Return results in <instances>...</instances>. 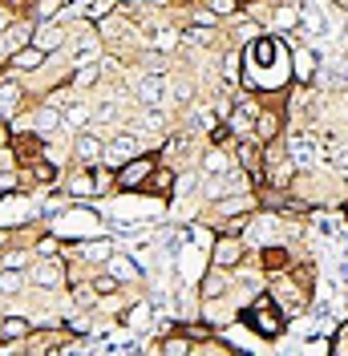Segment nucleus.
Returning a JSON list of instances; mask_svg holds the SVG:
<instances>
[{
    "label": "nucleus",
    "mask_w": 348,
    "mask_h": 356,
    "mask_svg": "<svg viewBox=\"0 0 348 356\" xmlns=\"http://www.w3.org/2000/svg\"><path fill=\"white\" fill-rule=\"evenodd\" d=\"M243 324H251V332L267 336V340H276V336L283 332V316L271 308V296H267V291H260V300L243 312Z\"/></svg>",
    "instance_id": "f257e3e1"
},
{
    "label": "nucleus",
    "mask_w": 348,
    "mask_h": 356,
    "mask_svg": "<svg viewBox=\"0 0 348 356\" xmlns=\"http://www.w3.org/2000/svg\"><path fill=\"white\" fill-rule=\"evenodd\" d=\"M154 166H158V162H154L150 154H146V158H130V162H122V166H118V186H122V191H138V186L146 182V175H150Z\"/></svg>",
    "instance_id": "f03ea898"
},
{
    "label": "nucleus",
    "mask_w": 348,
    "mask_h": 356,
    "mask_svg": "<svg viewBox=\"0 0 348 356\" xmlns=\"http://www.w3.org/2000/svg\"><path fill=\"white\" fill-rule=\"evenodd\" d=\"M316 158H320V146H316L308 134H292V138H287V162H292V166L308 170V166H316Z\"/></svg>",
    "instance_id": "7ed1b4c3"
},
{
    "label": "nucleus",
    "mask_w": 348,
    "mask_h": 356,
    "mask_svg": "<svg viewBox=\"0 0 348 356\" xmlns=\"http://www.w3.org/2000/svg\"><path fill=\"white\" fill-rule=\"evenodd\" d=\"M235 162H239L251 178H255V186H263V182H267V175H263V166H260V142H255V138H251V142L243 138L239 146H235Z\"/></svg>",
    "instance_id": "20e7f679"
},
{
    "label": "nucleus",
    "mask_w": 348,
    "mask_h": 356,
    "mask_svg": "<svg viewBox=\"0 0 348 356\" xmlns=\"http://www.w3.org/2000/svg\"><path fill=\"white\" fill-rule=\"evenodd\" d=\"M134 154H138V134H118V138L109 142L106 150H102V158H106L113 170H118L122 162H130Z\"/></svg>",
    "instance_id": "39448f33"
},
{
    "label": "nucleus",
    "mask_w": 348,
    "mask_h": 356,
    "mask_svg": "<svg viewBox=\"0 0 348 356\" xmlns=\"http://www.w3.org/2000/svg\"><path fill=\"white\" fill-rule=\"evenodd\" d=\"M243 243H239V235H227V239H219L215 243V267L219 271H231V267H239L243 264Z\"/></svg>",
    "instance_id": "423d86ee"
},
{
    "label": "nucleus",
    "mask_w": 348,
    "mask_h": 356,
    "mask_svg": "<svg viewBox=\"0 0 348 356\" xmlns=\"http://www.w3.org/2000/svg\"><path fill=\"white\" fill-rule=\"evenodd\" d=\"M134 93H138V102H142V106H162V102H166V81H162L158 73H146V77L138 81Z\"/></svg>",
    "instance_id": "0eeeda50"
},
{
    "label": "nucleus",
    "mask_w": 348,
    "mask_h": 356,
    "mask_svg": "<svg viewBox=\"0 0 348 356\" xmlns=\"http://www.w3.org/2000/svg\"><path fill=\"white\" fill-rule=\"evenodd\" d=\"M276 134H280V113L260 110L255 113V126H251V138H255L260 146H267V142H276Z\"/></svg>",
    "instance_id": "6e6552de"
},
{
    "label": "nucleus",
    "mask_w": 348,
    "mask_h": 356,
    "mask_svg": "<svg viewBox=\"0 0 348 356\" xmlns=\"http://www.w3.org/2000/svg\"><path fill=\"white\" fill-rule=\"evenodd\" d=\"M45 57H49V53H41L37 44H24V49H17V53L8 57V69H21V73H33V69H41V65H45Z\"/></svg>",
    "instance_id": "1a4fd4ad"
},
{
    "label": "nucleus",
    "mask_w": 348,
    "mask_h": 356,
    "mask_svg": "<svg viewBox=\"0 0 348 356\" xmlns=\"http://www.w3.org/2000/svg\"><path fill=\"white\" fill-rule=\"evenodd\" d=\"M61 280H65V271H61L57 259H41V264H33V284H37V288H57Z\"/></svg>",
    "instance_id": "9d476101"
},
{
    "label": "nucleus",
    "mask_w": 348,
    "mask_h": 356,
    "mask_svg": "<svg viewBox=\"0 0 348 356\" xmlns=\"http://www.w3.org/2000/svg\"><path fill=\"white\" fill-rule=\"evenodd\" d=\"M29 332H33V324H29L24 316H4V320H0V344H17V340H24Z\"/></svg>",
    "instance_id": "9b49d317"
},
{
    "label": "nucleus",
    "mask_w": 348,
    "mask_h": 356,
    "mask_svg": "<svg viewBox=\"0 0 348 356\" xmlns=\"http://www.w3.org/2000/svg\"><path fill=\"white\" fill-rule=\"evenodd\" d=\"M102 150H106V146H102L97 134H77V142H73V154L81 158V162H97Z\"/></svg>",
    "instance_id": "f8f14e48"
},
{
    "label": "nucleus",
    "mask_w": 348,
    "mask_h": 356,
    "mask_svg": "<svg viewBox=\"0 0 348 356\" xmlns=\"http://www.w3.org/2000/svg\"><path fill=\"white\" fill-rule=\"evenodd\" d=\"M174 186V170H162V166H154L150 175H146V182L138 186V191H146V195H166Z\"/></svg>",
    "instance_id": "ddd939ff"
},
{
    "label": "nucleus",
    "mask_w": 348,
    "mask_h": 356,
    "mask_svg": "<svg viewBox=\"0 0 348 356\" xmlns=\"http://www.w3.org/2000/svg\"><path fill=\"white\" fill-rule=\"evenodd\" d=\"M33 44H37L41 53H53V49H61V44H65V33H61L57 24H45L41 33H33Z\"/></svg>",
    "instance_id": "4468645a"
},
{
    "label": "nucleus",
    "mask_w": 348,
    "mask_h": 356,
    "mask_svg": "<svg viewBox=\"0 0 348 356\" xmlns=\"http://www.w3.org/2000/svg\"><path fill=\"white\" fill-rule=\"evenodd\" d=\"M109 275H118V280H138L142 275V267L134 264V259H126V255H109Z\"/></svg>",
    "instance_id": "2eb2a0df"
},
{
    "label": "nucleus",
    "mask_w": 348,
    "mask_h": 356,
    "mask_svg": "<svg viewBox=\"0 0 348 356\" xmlns=\"http://www.w3.org/2000/svg\"><path fill=\"white\" fill-rule=\"evenodd\" d=\"M33 126H37L41 134H57V130H61V113L53 110V106H45V110L33 118Z\"/></svg>",
    "instance_id": "dca6fc26"
},
{
    "label": "nucleus",
    "mask_w": 348,
    "mask_h": 356,
    "mask_svg": "<svg viewBox=\"0 0 348 356\" xmlns=\"http://www.w3.org/2000/svg\"><path fill=\"white\" fill-rule=\"evenodd\" d=\"M33 21H24V24H17V29H8V49L17 53V49H24V44H33Z\"/></svg>",
    "instance_id": "f3484780"
},
{
    "label": "nucleus",
    "mask_w": 348,
    "mask_h": 356,
    "mask_svg": "<svg viewBox=\"0 0 348 356\" xmlns=\"http://www.w3.org/2000/svg\"><path fill=\"white\" fill-rule=\"evenodd\" d=\"M21 288H24L21 267H4V271H0V291H4V296H17Z\"/></svg>",
    "instance_id": "a211bd4d"
},
{
    "label": "nucleus",
    "mask_w": 348,
    "mask_h": 356,
    "mask_svg": "<svg viewBox=\"0 0 348 356\" xmlns=\"http://www.w3.org/2000/svg\"><path fill=\"white\" fill-rule=\"evenodd\" d=\"M312 69H316V53L312 49H296V77L312 81Z\"/></svg>",
    "instance_id": "6ab92c4d"
},
{
    "label": "nucleus",
    "mask_w": 348,
    "mask_h": 356,
    "mask_svg": "<svg viewBox=\"0 0 348 356\" xmlns=\"http://www.w3.org/2000/svg\"><path fill=\"white\" fill-rule=\"evenodd\" d=\"M260 259H263V267H267V271H283L292 255H287L283 247H263V255H260Z\"/></svg>",
    "instance_id": "aec40b11"
},
{
    "label": "nucleus",
    "mask_w": 348,
    "mask_h": 356,
    "mask_svg": "<svg viewBox=\"0 0 348 356\" xmlns=\"http://www.w3.org/2000/svg\"><path fill=\"white\" fill-rule=\"evenodd\" d=\"M81 251H86L89 264H106L109 255H113V243H109V239H102V243H86Z\"/></svg>",
    "instance_id": "412c9836"
},
{
    "label": "nucleus",
    "mask_w": 348,
    "mask_h": 356,
    "mask_svg": "<svg viewBox=\"0 0 348 356\" xmlns=\"http://www.w3.org/2000/svg\"><path fill=\"white\" fill-rule=\"evenodd\" d=\"M340 150H345L340 134H336V130H324V138H320V154H324V158H336Z\"/></svg>",
    "instance_id": "4be33fe9"
},
{
    "label": "nucleus",
    "mask_w": 348,
    "mask_h": 356,
    "mask_svg": "<svg viewBox=\"0 0 348 356\" xmlns=\"http://www.w3.org/2000/svg\"><path fill=\"white\" fill-rule=\"evenodd\" d=\"M158 348H162V353H191L195 344H191V340H182V336H166V332H162Z\"/></svg>",
    "instance_id": "5701e85b"
},
{
    "label": "nucleus",
    "mask_w": 348,
    "mask_h": 356,
    "mask_svg": "<svg viewBox=\"0 0 348 356\" xmlns=\"http://www.w3.org/2000/svg\"><path fill=\"white\" fill-rule=\"evenodd\" d=\"M235 166H231V158H223L215 150V154H207V175H231Z\"/></svg>",
    "instance_id": "b1692460"
},
{
    "label": "nucleus",
    "mask_w": 348,
    "mask_h": 356,
    "mask_svg": "<svg viewBox=\"0 0 348 356\" xmlns=\"http://www.w3.org/2000/svg\"><path fill=\"white\" fill-rule=\"evenodd\" d=\"M203 4H207L215 17H235V13H239V0H203Z\"/></svg>",
    "instance_id": "393cba45"
},
{
    "label": "nucleus",
    "mask_w": 348,
    "mask_h": 356,
    "mask_svg": "<svg viewBox=\"0 0 348 356\" xmlns=\"http://www.w3.org/2000/svg\"><path fill=\"white\" fill-rule=\"evenodd\" d=\"M89 288H93V296H97V291H102V296H109V291L122 288V280H118V275H97V280H93Z\"/></svg>",
    "instance_id": "a878e982"
},
{
    "label": "nucleus",
    "mask_w": 348,
    "mask_h": 356,
    "mask_svg": "<svg viewBox=\"0 0 348 356\" xmlns=\"http://www.w3.org/2000/svg\"><path fill=\"white\" fill-rule=\"evenodd\" d=\"M271 231H276V219H271V215H263V219H251V235H255V239H267Z\"/></svg>",
    "instance_id": "bb28decb"
},
{
    "label": "nucleus",
    "mask_w": 348,
    "mask_h": 356,
    "mask_svg": "<svg viewBox=\"0 0 348 356\" xmlns=\"http://www.w3.org/2000/svg\"><path fill=\"white\" fill-rule=\"evenodd\" d=\"M215 21H219V17L211 13V8H195V17H191V24H203V29H211Z\"/></svg>",
    "instance_id": "cd10ccee"
},
{
    "label": "nucleus",
    "mask_w": 348,
    "mask_h": 356,
    "mask_svg": "<svg viewBox=\"0 0 348 356\" xmlns=\"http://www.w3.org/2000/svg\"><path fill=\"white\" fill-rule=\"evenodd\" d=\"M276 24H283V29H287V24H296V8H287V4L276 8Z\"/></svg>",
    "instance_id": "c85d7f7f"
},
{
    "label": "nucleus",
    "mask_w": 348,
    "mask_h": 356,
    "mask_svg": "<svg viewBox=\"0 0 348 356\" xmlns=\"http://www.w3.org/2000/svg\"><path fill=\"white\" fill-rule=\"evenodd\" d=\"M69 122H73V126H86V122H89V110H86V106H73V110H69Z\"/></svg>",
    "instance_id": "c756f323"
},
{
    "label": "nucleus",
    "mask_w": 348,
    "mask_h": 356,
    "mask_svg": "<svg viewBox=\"0 0 348 356\" xmlns=\"http://www.w3.org/2000/svg\"><path fill=\"white\" fill-rule=\"evenodd\" d=\"M247 222H251V219H247V215H235V219L227 222L223 231H227V235H239V231H243V227H247Z\"/></svg>",
    "instance_id": "7c9ffc66"
},
{
    "label": "nucleus",
    "mask_w": 348,
    "mask_h": 356,
    "mask_svg": "<svg viewBox=\"0 0 348 356\" xmlns=\"http://www.w3.org/2000/svg\"><path fill=\"white\" fill-rule=\"evenodd\" d=\"M191 93H195L191 81H174V97H178V102H191Z\"/></svg>",
    "instance_id": "2f4dec72"
},
{
    "label": "nucleus",
    "mask_w": 348,
    "mask_h": 356,
    "mask_svg": "<svg viewBox=\"0 0 348 356\" xmlns=\"http://www.w3.org/2000/svg\"><path fill=\"white\" fill-rule=\"evenodd\" d=\"M93 77H97V65H86L81 73H77V77H73V81H77V86H89Z\"/></svg>",
    "instance_id": "473e14b6"
},
{
    "label": "nucleus",
    "mask_w": 348,
    "mask_h": 356,
    "mask_svg": "<svg viewBox=\"0 0 348 356\" xmlns=\"http://www.w3.org/2000/svg\"><path fill=\"white\" fill-rule=\"evenodd\" d=\"M73 296H77V308H89L93 304V288H77Z\"/></svg>",
    "instance_id": "72a5a7b5"
},
{
    "label": "nucleus",
    "mask_w": 348,
    "mask_h": 356,
    "mask_svg": "<svg viewBox=\"0 0 348 356\" xmlns=\"http://www.w3.org/2000/svg\"><path fill=\"white\" fill-rule=\"evenodd\" d=\"M0 191H17V175L13 170H0Z\"/></svg>",
    "instance_id": "f704fd0d"
},
{
    "label": "nucleus",
    "mask_w": 348,
    "mask_h": 356,
    "mask_svg": "<svg viewBox=\"0 0 348 356\" xmlns=\"http://www.w3.org/2000/svg\"><path fill=\"white\" fill-rule=\"evenodd\" d=\"M37 178H41V182H53V166H49V162H37Z\"/></svg>",
    "instance_id": "c9c22d12"
},
{
    "label": "nucleus",
    "mask_w": 348,
    "mask_h": 356,
    "mask_svg": "<svg viewBox=\"0 0 348 356\" xmlns=\"http://www.w3.org/2000/svg\"><path fill=\"white\" fill-rule=\"evenodd\" d=\"M89 13H93V17H106V13H109V0H93V8H89Z\"/></svg>",
    "instance_id": "e433bc0d"
},
{
    "label": "nucleus",
    "mask_w": 348,
    "mask_h": 356,
    "mask_svg": "<svg viewBox=\"0 0 348 356\" xmlns=\"http://www.w3.org/2000/svg\"><path fill=\"white\" fill-rule=\"evenodd\" d=\"M4 267H24V255H21V251H13V255L4 259Z\"/></svg>",
    "instance_id": "4c0bfd02"
},
{
    "label": "nucleus",
    "mask_w": 348,
    "mask_h": 356,
    "mask_svg": "<svg viewBox=\"0 0 348 356\" xmlns=\"http://www.w3.org/2000/svg\"><path fill=\"white\" fill-rule=\"evenodd\" d=\"M53 247H57V239H41V243H37V251H41V255H49Z\"/></svg>",
    "instance_id": "58836bf2"
},
{
    "label": "nucleus",
    "mask_w": 348,
    "mask_h": 356,
    "mask_svg": "<svg viewBox=\"0 0 348 356\" xmlns=\"http://www.w3.org/2000/svg\"><path fill=\"white\" fill-rule=\"evenodd\" d=\"M8 8H24V0H8Z\"/></svg>",
    "instance_id": "ea45409f"
},
{
    "label": "nucleus",
    "mask_w": 348,
    "mask_h": 356,
    "mask_svg": "<svg viewBox=\"0 0 348 356\" xmlns=\"http://www.w3.org/2000/svg\"><path fill=\"white\" fill-rule=\"evenodd\" d=\"M0 65H4V49H0Z\"/></svg>",
    "instance_id": "a19ab883"
},
{
    "label": "nucleus",
    "mask_w": 348,
    "mask_h": 356,
    "mask_svg": "<svg viewBox=\"0 0 348 356\" xmlns=\"http://www.w3.org/2000/svg\"><path fill=\"white\" fill-rule=\"evenodd\" d=\"M0 29H4V13H0Z\"/></svg>",
    "instance_id": "79ce46f5"
}]
</instances>
